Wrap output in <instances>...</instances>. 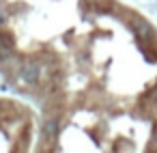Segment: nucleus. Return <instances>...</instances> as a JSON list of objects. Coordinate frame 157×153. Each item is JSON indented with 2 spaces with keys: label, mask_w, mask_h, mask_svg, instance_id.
I'll return each mask as SVG.
<instances>
[{
  "label": "nucleus",
  "mask_w": 157,
  "mask_h": 153,
  "mask_svg": "<svg viewBox=\"0 0 157 153\" xmlns=\"http://www.w3.org/2000/svg\"><path fill=\"white\" fill-rule=\"evenodd\" d=\"M22 78L26 80V82H37L39 80V67L37 65H26L24 69H22Z\"/></svg>",
  "instance_id": "f257e3e1"
},
{
  "label": "nucleus",
  "mask_w": 157,
  "mask_h": 153,
  "mask_svg": "<svg viewBox=\"0 0 157 153\" xmlns=\"http://www.w3.org/2000/svg\"><path fill=\"white\" fill-rule=\"evenodd\" d=\"M56 134H58V121L56 119H48L43 123V136L45 138H54Z\"/></svg>",
  "instance_id": "f03ea898"
},
{
  "label": "nucleus",
  "mask_w": 157,
  "mask_h": 153,
  "mask_svg": "<svg viewBox=\"0 0 157 153\" xmlns=\"http://www.w3.org/2000/svg\"><path fill=\"white\" fill-rule=\"evenodd\" d=\"M133 26H136V30H138V35H140L142 39H151V37H153V30H151L148 24H144V22H133Z\"/></svg>",
  "instance_id": "7ed1b4c3"
},
{
  "label": "nucleus",
  "mask_w": 157,
  "mask_h": 153,
  "mask_svg": "<svg viewBox=\"0 0 157 153\" xmlns=\"http://www.w3.org/2000/svg\"><path fill=\"white\" fill-rule=\"evenodd\" d=\"M155 101H157V93H155Z\"/></svg>",
  "instance_id": "20e7f679"
}]
</instances>
